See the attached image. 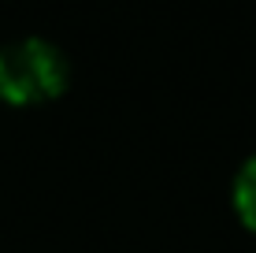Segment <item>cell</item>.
<instances>
[{"label": "cell", "instance_id": "6da1fadb", "mask_svg": "<svg viewBox=\"0 0 256 253\" xmlns=\"http://www.w3.org/2000/svg\"><path fill=\"white\" fill-rule=\"evenodd\" d=\"M70 64L52 41L19 38L0 45V101L15 108L48 104L67 90Z\"/></svg>", "mask_w": 256, "mask_h": 253}, {"label": "cell", "instance_id": "7a4b0ae2", "mask_svg": "<svg viewBox=\"0 0 256 253\" xmlns=\"http://www.w3.org/2000/svg\"><path fill=\"white\" fill-rule=\"evenodd\" d=\"M234 212L256 234V156L242 164V171L234 179Z\"/></svg>", "mask_w": 256, "mask_h": 253}]
</instances>
